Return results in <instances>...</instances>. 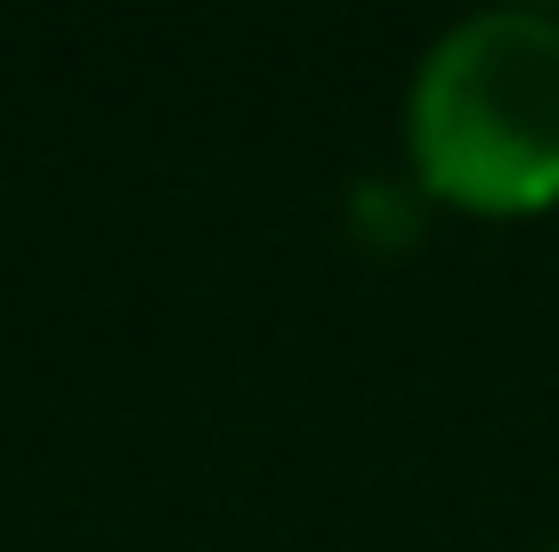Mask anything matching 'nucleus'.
<instances>
[{"label":"nucleus","instance_id":"1","mask_svg":"<svg viewBox=\"0 0 559 552\" xmlns=\"http://www.w3.org/2000/svg\"><path fill=\"white\" fill-rule=\"evenodd\" d=\"M421 196L478 220H535L559 203V16L487 9L438 33L406 98Z\"/></svg>","mask_w":559,"mask_h":552},{"label":"nucleus","instance_id":"2","mask_svg":"<svg viewBox=\"0 0 559 552\" xmlns=\"http://www.w3.org/2000/svg\"><path fill=\"white\" fill-rule=\"evenodd\" d=\"M551 552H559V544H551Z\"/></svg>","mask_w":559,"mask_h":552}]
</instances>
